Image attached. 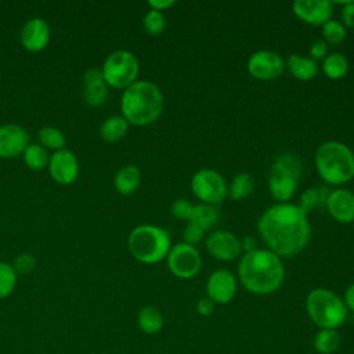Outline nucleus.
Returning <instances> with one entry per match:
<instances>
[{
  "instance_id": "nucleus-1",
  "label": "nucleus",
  "mask_w": 354,
  "mask_h": 354,
  "mask_svg": "<svg viewBox=\"0 0 354 354\" xmlns=\"http://www.w3.org/2000/svg\"><path fill=\"white\" fill-rule=\"evenodd\" d=\"M257 231L268 250L279 257L300 253L311 236L307 214L289 202H278L267 207L257 220Z\"/></svg>"
},
{
  "instance_id": "nucleus-2",
  "label": "nucleus",
  "mask_w": 354,
  "mask_h": 354,
  "mask_svg": "<svg viewBox=\"0 0 354 354\" xmlns=\"http://www.w3.org/2000/svg\"><path fill=\"white\" fill-rule=\"evenodd\" d=\"M238 277L246 290L254 295H270L282 285L285 267L279 256L257 248L241 256Z\"/></svg>"
},
{
  "instance_id": "nucleus-3",
  "label": "nucleus",
  "mask_w": 354,
  "mask_h": 354,
  "mask_svg": "<svg viewBox=\"0 0 354 354\" xmlns=\"http://www.w3.org/2000/svg\"><path fill=\"white\" fill-rule=\"evenodd\" d=\"M122 116L127 123L147 126L155 122L163 109V95L158 86L148 80H136L124 88L120 100Z\"/></svg>"
},
{
  "instance_id": "nucleus-4",
  "label": "nucleus",
  "mask_w": 354,
  "mask_h": 354,
  "mask_svg": "<svg viewBox=\"0 0 354 354\" xmlns=\"http://www.w3.org/2000/svg\"><path fill=\"white\" fill-rule=\"evenodd\" d=\"M315 167L326 184H344L354 177V152L340 141H325L315 151Z\"/></svg>"
},
{
  "instance_id": "nucleus-5",
  "label": "nucleus",
  "mask_w": 354,
  "mask_h": 354,
  "mask_svg": "<svg viewBox=\"0 0 354 354\" xmlns=\"http://www.w3.org/2000/svg\"><path fill=\"white\" fill-rule=\"evenodd\" d=\"M127 245L133 257L145 264L163 260L171 248L169 232L152 224H141L131 230Z\"/></svg>"
},
{
  "instance_id": "nucleus-6",
  "label": "nucleus",
  "mask_w": 354,
  "mask_h": 354,
  "mask_svg": "<svg viewBox=\"0 0 354 354\" xmlns=\"http://www.w3.org/2000/svg\"><path fill=\"white\" fill-rule=\"evenodd\" d=\"M306 310L319 329H337L347 319L348 311L343 299L325 288H315L307 295Z\"/></svg>"
},
{
  "instance_id": "nucleus-7",
  "label": "nucleus",
  "mask_w": 354,
  "mask_h": 354,
  "mask_svg": "<svg viewBox=\"0 0 354 354\" xmlns=\"http://www.w3.org/2000/svg\"><path fill=\"white\" fill-rule=\"evenodd\" d=\"M301 162L297 155L286 152L279 155L270 167L268 173V191L278 202H288L301 177Z\"/></svg>"
},
{
  "instance_id": "nucleus-8",
  "label": "nucleus",
  "mask_w": 354,
  "mask_h": 354,
  "mask_svg": "<svg viewBox=\"0 0 354 354\" xmlns=\"http://www.w3.org/2000/svg\"><path fill=\"white\" fill-rule=\"evenodd\" d=\"M138 69V61L130 51L116 50L106 57L101 73L108 86L126 88L136 82Z\"/></svg>"
},
{
  "instance_id": "nucleus-9",
  "label": "nucleus",
  "mask_w": 354,
  "mask_h": 354,
  "mask_svg": "<svg viewBox=\"0 0 354 354\" xmlns=\"http://www.w3.org/2000/svg\"><path fill=\"white\" fill-rule=\"evenodd\" d=\"M192 194L207 205H217L227 196V183L224 177L213 169H201L191 178Z\"/></svg>"
},
{
  "instance_id": "nucleus-10",
  "label": "nucleus",
  "mask_w": 354,
  "mask_h": 354,
  "mask_svg": "<svg viewBox=\"0 0 354 354\" xmlns=\"http://www.w3.org/2000/svg\"><path fill=\"white\" fill-rule=\"evenodd\" d=\"M166 260L170 272L181 279L195 277L202 266V259L196 248L185 242L173 245L166 256Z\"/></svg>"
},
{
  "instance_id": "nucleus-11",
  "label": "nucleus",
  "mask_w": 354,
  "mask_h": 354,
  "mask_svg": "<svg viewBox=\"0 0 354 354\" xmlns=\"http://www.w3.org/2000/svg\"><path fill=\"white\" fill-rule=\"evenodd\" d=\"M285 61L272 50H257L248 59L249 73L259 80H274L282 75Z\"/></svg>"
},
{
  "instance_id": "nucleus-12",
  "label": "nucleus",
  "mask_w": 354,
  "mask_h": 354,
  "mask_svg": "<svg viewBox=\"0 0 354 354\" xmlns=\"http://www.w3.org/2000/svg\"><path fill=\"white\" fill-rule=\"evenodd\" d=\"M205 246L207 252L217 260L231 261L241 256V239L230 231L217 230L207 235Z\"/></svg>"
},
{
  "instance_id": "nucleus-13",
  "label": "nucleus",
  "mask_w": 354,
  "mask_h": 354,
  "mask_svg": "<svg viewBox=\"0 0 354 354\" xmlns=\"http://www.w3.org/2000/svg\"><path fill=\"white\" fill-rule=\"evenodd\" d=\"M207 297L214 304L230 303L236 293V278L225 268H218L213 271L206 282Z\"/></svg>"
},
{
  "instance_id": "nucleus-14",
  "label": "nucleus",
  "mask_w": 354,
  "mask_h": 354,
  "mask_svg": "<svg viewBox=\"0 0 354 354\" xmlns=\"http://www.w3.org/2000/svg\"><path fill=\"white\" fill-rule=\"evenodd\" d=\"M293 12L310 25H324L332 19L333 3L330 0H296L292 4Z\"/></svg>"
},
{
  "instance_id": "nucleus-15",
  "label": "nucleus",
  "mask_w": 354,
  "mask_h": 354,
  "mask_svg": "<svg viewBox=\"0 0 354 354\" xmlns=\"http://www.w3.org/2000/svg\"><path fill=\"white\" fill-rule=\"evenodd\" d=\"M48 169L51 177L59 184L73 183L79 173L77 159L68 149L57 151L48 160Z\"/></svg>"
},
{
  "instance_id": "nucleus-16",
  "label": "nucleus",
  "mask_w": 354,
  "mask_h": 354,
  "mask_svg": "<svg viewBox=\"0 0 354 354\" xmlns=\"http://www.w3.org/2000/svg\"><path fill=\"white\" fill-rule=\"evenodd\" d=\"M329 214L339 223L354 221V194L344 188L333 189L328 194L325 201Z\"/></svg>"
},
{
  "instance_id": "nucleus-17",
  "label": "nucleus",
  "mask_w": 354,
  "mask_h": 354,
  "mask_svg": "<svg viewBox=\"0 0 354 354\" xmlns=\"http://www.w3.org/2000/svg\"><path fill=\"white\" fill-rule=\"evenodd\" d=\"M29 145V134L18 124L0 126V158H14Z\"/></svg>"
},
{
  "instance_id": "nucleus-18",
  "label": "nucleus",
  "mask_w": 354,
  "mask_h": 354,
  "mask_svg": "<svg viewBox=\"0 0 354 354\" xmlns=\"http://www.w3.org/2000/svg\"><path fill=\"white\" fill-rule=\"evenodd\" d=\"M50 39V28L41 18L29 19L21 32L22 46L29 51L43 50Z\"/></svg>"
},
{
  "instance_id": "nucleus-19",
  "label": "nucleus",
  "mask_w": 354,
  "mask_h": 354,
  "mask_svg": "<svg viewBox=\"0 0 354 354\" xmlns=\"http://www.w3.org/2000/svg\"><path fill=\"white\" fill-rule=\"evenodd\" d=\"M83 95L91 106L102 105L108 95V84L100 69H88L83 76Z\"/></svg>"
},
{
  "instance_id": "nucleus-20",
  "label": "nucleus",
  "mask_w": 354,
  "mask_h": 354,
  "mask_svg": "<svg viewBox=\"0 0 354 354\" xmlns=\"http://www.w3.org/2000/svg\"><path fill=\"white\" fill-rule=\"evenodd\" d=\"M285 66L296 79L303 82L311 80L318 72L315 61L310 57H303L300 54H290L286 59Z\"/></svg>"
},
{
  "instance_id": "nucleus-21",
  "label": "nucleus",
  "mask_w": 354,
  "mask_h": 354,
  "mask_svg": "<svg viewBox=\"0 0 354 354\" xmlns=\"http://www.w3.org/2000/svg\"><path fill=\"white\" fill-rule=\"evenodd\" d=\"M141 181L140 169L134 165H126L118 170L113 178V185L119 194L129 195L134 192Z\"/></svg>"
},
{
  "instance_id": "nucleus-22",
  "label": "nucleus",
  "mask_w": 354,
  "mask_h": 354,
  "mask_svg": "<svg viewBox=\"0 0 354 354\" xmlns=\"http://www.w3.org/2000/svg\"><path fill=\"white\" fill-rule=\"evenodd\" d=\"M138 328L148 335L158 333L163 326L162 313L153 306H145L138 311L137 315Z\"/></svg>"
},
{
  "instance_id": "nucleus-23",
  "label": "nucleus",
  "mask_w": 354,
  "mask_h": 354,
  "mask_svg": "<svg viewBox=\"0 0 354 354\" xmlns=\"http://www.w3.org/2000/svg\"><path fill=\"white\" fill-rule=\"evenodd\" d=\"M218 210L213 206V205H207V203H199L194 206L191 218L188 220V223L202 228V230H207L210 227H213L217 221H218Z\"/></svg>"
},
{
  "instance_id": "nucleus-24",
  "label": "nucleus",
  "mask_w": 354,
  "mask_h": 354,
  "mask_svg": "<svg viewBox=\"0 0 354 354\" xmlns=\"http://www.w3.org/2000/svg\"><path fill=\"white\" fill-rule=\"evenodd\" d=\"M227 194L234 201H242L248 198L254 189V178L249 173H238L232 177L230 185L227 187Z\"/></svg>"
},
{
  "instance_id": "nucleus-25",
  "label": "nucleus",
  "mask_w": 354,
  "mask_h": 354,
  "mask_svg": "<svg viewBox=\"0 0 354 354\" xmlns=\"http://www.w3.org/2000/svg\"><path fill=\"white\" fill-rule=\"evenodd\" d=\"M127 127L129 123L123 116H111L102 122L100 127V136L108 142H115L126 134Z\"/></svg>"
},
{
  "instance_id": "nucleus-26",
  "label": "nucleus",
  "mask_w": 354,
  "mask_h": 354,
  "mask_svg": "<svg viewBox=\"0 0 354 354\" xmlns=\"http://www.w3.org/2000/svg\"><path fill=\"white\" fill-rule=\"evenodd\" d=\"M322 71L330 79H340L348 71V61L342 53L328 54L322 59Z\"/></svg>"
},
{
  "instance_id": "nucleus-27",
  "label": "nucleus",
  "mask_w": 354,
  "mask_h": 354,
  "mask_svg": "<svg viewBox=\"0 0 354 354\" xmlns=\"http://www.w3.org/2000/svg\"><path fill=\"white\" fill-rule=\"evenodd\" d=\"M313 343L315 351L319 354H332L340 344V335L336 329H319Z\"/></svg>"
},
{
  "instance_id": "nucleus-28",
  "label": "nucleus",
  "mask_w": 354,
  "mask_h": 354,
  "mask_svg": "<svg viewBox=\"0 0 354 354\" xmlns=\"http://www.w3.org/2000/svg\"><path fill=\"white\" fill-rule=\"evenodd\" d=\"M328 191L325 189V187H310L307 188L301 196H300V201H299V207L306 213L308 214L314 207H317L319 203L325 202L326 201V196H328Z\"/></svg>"
},
{
  "instance_id": "nucleus-29",
  "label": "nucleus",
  "mask_w": 354,
  "mask_h": 354,
  "mask_svg": "<svg viewBox=\"0 0 354 354\" xmlns=\"http://www.w3.org/2000/svg\"><path fill=\"white\" fill-rule=\"evenodd\" d=\"M24 160L29 169L41 170L47 165L48 156L41 145L29 144L24 151Z\"/></svg>"
},
{
  "instance_id": "nucleus-30",
  "label": "nucleus",
  "mask_w": 354,
  "mask_h": 354,
  "mask_svg": "<svg viewBox=\"0 0 354 354\" xmlns=\"http://www.w3.org/2000/svg\"><path fill=\"white\" fill-rule=\"evenodd\" d=\"M39 141L47 148L61 151L65 145L64 134L55 127H43L39 130Z\"/></svg>"
},
{
  "instance_id": "nucleus-31",
  "label": "nucleus",
  "mask_w": 354,
  "mask_h": 354,
  "mask_svg": "<svg viewBox=\"0 0 354 354\" xmlns=\"http://www.w3.org/2000/svg\"><path fill=\"white\" fill-rule=\"evenodd\" d=\"M17 272L12 266L4 261H0V299L7 297L15 288Z\"/></svg>"
},
{
  "instance_id": "nucleus-32",
  "label": "nucleus",
  "mask_w": 354,
  "mask_h": 354,
  "mask_svg": "<svg viewBox=\"0 0 354 354\" xmlns=\"http://www.w3.org/2000/svg\"><path fill=\"white\" fill-rule=\"evenodd\" d=\"M142 25H144V29L152 35V36H156L159 33H162L166 28V18H165V14L162 11H156V10H149L144 18H142Z\"/></svg>"
},
{
  "instance_id": "nucleus-33",
  "label": "nucleus",
  "mask_w": 354,
  "mask_h": 354,
  "mask_svg": "<svg viewBox=\"0 0 354 354\" xmlns=\"http://www.w3.org/2000/svg\"><path fill=\"white\" fill-rule=\"evenodd\" d=\"M322 36L326 43L337 44L346 37V26L336 19H329L322 25Z\"/></svg>"
},
{
  "instance_id": "nucleus-34",
  "label": "nucleus",
  "mask_w": 354,
  "mask_h": 354,
  "mask_svg": "<svg viewBox=\"0 0 354 354\" xmlns=\"http://www.w3.org/2000/svg\"><path fill=\"white\" fill-rule=\"evenodd\" d=\"M192 210H194V205L187 199H176L170 206L171 214L178 220H187L188 221L191 218Z\"/></svg>"
},
{
  "instance_id": "nucleus-35",
  "label": "nucleus",
  "mask_w": 354,
  "mask_h": 354,
  "mask_svg": "<svg viewBox=\"0 0 354 354\" xmlns=\"http://www.w3.org/2000/svg\"><path fill=\"white\" fill-rule=\"evenodd\" d=\"M36 266V257L29 254V253H25V254H19L15 260H14V271L15 272H21V274H26L29 271H32Z\"/></svg>"
},
{
  "instance_id": "nucleus-36",
  "label": "nucleus",
  "mask_w": 354,
  "mask_h": 354,
  "mask_svg": "<svg viewBox=\"0 0 354 354\" xmlns=\"http://www.w3.org/2000/svg\"><path fill=\"white\" fill-rule=\"evenodd\" d=\"M183 238H184L185 243L195 246L196 243H199L203 239V230L191 224V223H188L184 232H183Z\"/></svg>"
},
{
  "instance_id": "nucleus-37",
  "label": "nucleus",
  "mask_w": 354,
  "mask_h": 354,
  "mask_svg": "<svg viewBox=\"0 0 354 354\" xmlns=\"http://www.w3.org/2000/svg\"><path fill=\"white\" fill-rule=\"evenodd\" d=\"M328 53V46L325 40H315L311 47H310V58L311 59H319V58H325Z\"/></svg>"
},
{
  "instance_id": "nucleus-38",
  "label": "nucleus",
  "mask_w": 354,
  "mask_h": 354,
  "mask_svg": "<svg viewBox=\"0 0 354 354\" xmlns=\"http://www.w3.org/2000/svg\"><path fill=\"white\" fill-rule=\"evenodd\" d=\"M342 19L346 26H354V0H348L342 8Z\"/></svg>"
},
{
  "instance_id": "nucleus-39",
  "label": "nucleus",
  "mask_w": 354,
  "mask_h": 354,
  "mask_svg": "<svg viewBox=\"0 0 354 354\" xmlns=\"http://www.w3.org/2000/svg\"><path fill=\"white\" fill-rule=\"evenodd\" d=\"M214 310V303L209 299V297H202L198 304H196V311L203 315V317H207L213 313Z\"/></svg>"
},
{
  "instance_id": "nucleus-40",
  "label": "nucleus",
  "mask_w": 354,
  "mask_h": 354,
  "mask_svg": "<svg viewBox=\"0 0 354 354\" xmlns=\"http://www.w3.org/2000/svg\"><path fill=\"white\" fill-rule=\"evenodd\" d=\"M256 239L252 236V235H245L242 239H241V248L242 250H245V253L248 252H253L257 249L256 246Z\"/></svg>"
},
{
  "instance_id": "nucleus-41",
  "label": "nucleus",
  "mask_w": 354,
  "mask_h": 354,
  "mask_svg": "<svg viewBox=\"0 0 354 354\" xmlns=\"http://www.w3.org/2000/svg\"><path fill=\"white\" fill-rule=\"evenodd\" d=\"M343 301L347 307V310H351L354 311V282L346 289L344 292V297H343Z\"/></svg>"
},
{
  "instance_id": "nucleus-42",
  "label": "nucleus",
  "mask_w": 354,
  "mask_h": 354,
  "mask_svg": "<svg viewBox=\"0 0 354 354\" xmlns=\"http://www.w3.org/2000/svg\"><path fill=\"white\" fill-rule=\"evenodd\" d=\"M148 4H149V7H151L152 10L163 11V10L169 8L170 6H173L174 1H173V0H149Z\"/></svg>"
}]
</instances>
